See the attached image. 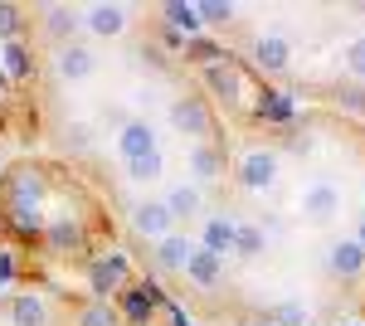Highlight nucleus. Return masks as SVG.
Instances as JSON below:
<instances>
[{
    "label": "nucleus",
    "instance_id": "nucleus-4",
    "mask_svg": "<svg viewBox=\"0 0 365 326\" xmlns=\"http://www.w3.org/2000/svg\"><path fill=\"white\" fill-rule=\"evenodd\" d=\"M117 297H122V322H127V326H146V322H151V312L166 302V292H161L156 282H132V287H122Z\"/></svg>",
    "mask_w": 365,
    "mask_h": 326
},
{
    "label": "nucleus",
    "instance_id": "nucleus-32",
    "mask_svg": "<svg viewBox=\"0 0 365 326\" xmlns=\"http://www.w3.org/2000/svg\"><path fill=\"white\" fill-rule=\"evenodd\" d=\"M346 73H351V78H365V34H356V39L346 44Z\"/></svg>",
    "mask_w": 365,
    "mask_h": 326
},
{
    "label": "nucleus",
    "instance_id": "nucleus-25",
    "mask_svg": "<svg viewBox=\"0 0 365 326\" xmlns=\"http://www.w3.org/2000/svg\"><path fill=\"white\" fill-rule=\"evenodd\" d=\"M292 98H287V93H273V88H268V93H263V103H258V117H263V122H278V127H287V122H292Z\"/></svg>",
    "mask_w": 365,
    "mask_h": 326
},
{
    "label": "nucleus",
    "instance_id": "nucleus-31",
    "mask_svg": "<svg viewBox=\"0 0 365 326\" xmlns=\"http://www.w3.org/2000/svg\"><path fill=\"white\" fill-rule=\"evenodd\" d=\"M63 146H68V151H88V146H93V127H88V122H68V127H63Z\"/></svg>",
    "mask_w": 365,
    "mask_h": 326
},
{
    "label": "nucleus",
    "instance_id": "nucleus-26",
    "mask_svg": "<svg viewBox=\"0 0 365 326\" xmlns=\"http://www.w3.org/2000/svg\"><path fill=\"white\" fill-rule=\"evenodd\" d=\"M44 29H49L54 39H68V34L78 29V10H68V5H44Z\"/></svg>",
    "mask_w": 365,
    "mask_h": 326
},
{
    "label": "nucleus",
    "instance_id": "nucleus-24",
    "mask_svg": "<svg viewBox=\"0 0 365 326\" xmlns=\"http://www.w3.org/2000/svg\"><path fill=\"white\" fill-rule=\"evenodd\" d=\"M263 248H268V229L263 224H239L234 229V253L239 258H258Z\"/></svg>",
    "mask_w": 365,
    "mask_h": 326
},
{
    "label": "nucleus",
    "instance_id": "nucleus-10",
    "mask_svg": "<svg viewBox=\"0 0 365 326\" xmlns=\"http://www.w3.org/2000/svg\"><path fill=\"white\" fill-rule=\"evenodd\" d=\"M302 215L317 219V224H331V219L341 215V190L331 185V180H317V185H307V190H302Z\"/></svg>",
    "mask_w": 365,
    "mask_h": 326
},
{
    "label": "nucleus",
    "instance_id": "nucleus-9",
    "mask_svg": "<svg viewBox=\"0 0 365 326\" xmlns=\"http://www.w3.org/2000/svg\"><path fill=\"white\" fill-rule=\"evenodd\" d=\"M151 151H156V127L141 122V117H132V122L117 132V156H122V161H141V156H151Z\"/></svg>",
    "mask_w": 365,
    "mask_h": 326
},
{
    "label": "nucleus",
    "instance_id": "nucleus-17",
    "mask_svg": "<svg viewBox=\"0 0 365 326\" xmlns=\"http://www.w3.org/2000/svg\"><path fill=\"white\" fill-rule=\"evenodd\" d=\"M44 200V175L39 170H20L5 185V205H39Z\"/></svg>",
    "mask_w": 365,
    "mask_h": 326
},
{
    "label": "nucleus",
    "instance_id": "nucleus-28",
    "mask_svg": "<svg viewBox=\"0 0 365 326\" xmlns=\"http://www.w3.org/2000/svg\"><path fill=\"white\" fill-rule=\"evenodd\" d=\"M200 25H234V5L229 0H200Z\"/></svg>",
    "mask_w": 365,
    "mask_h": 326
},
{
    "label": "nucleus",
    "instance_id": "nucleus-20",
    "mask_svg": "<svg viewBox=\"0 0 365 326\" xmlns=\"http://www.w3.org/2000/svg\"><path fill=\"white\" fill-rule=\"evenodd\" d=\"M166 210H170V219L205 215V195H200V185H195V180H190V185H175V190L166 195Z\"/></svg>",
    "mask_w": 365,
    "mask_h": 326
},
{
    "label": "nucleus",
    "instance_id": "nucleus-2",
    "mask_svg": "<svg viewBox=\"0 0 365 326\" xmlns=\"http://www.w3.org/2000/svg\"><path fill=\"white\" fill-rule=\"evenodd\" d=\"M127 272H132V263H127V253H122V248H108V253H88V282H93L98 302H108L113 292H122Z\"/></svg>",
    "mask_w": 365,
    "mask_h": 326
},
{
    "label": "nucleus",
    "instance_id": "nucleus-14",
    "mask_svg": "<svg viewBox=\"0 0 365 326\" xmlns=\"http://www.w3.org/2000/svg\"><path fill=\"white\" fill-rule=\"evenodd\" d=\"M127 15H132L127 5H93V10L83 15V25L93 29L98 39H117V34L127 29Z\"/></svg>",
    "mask_w": 365,
    "mask_h": 326
},
{
    "label": "nucleus",
    "instance_id": "nucleus-7",
    "mask_svg": "<svg viewBox=\"0 0 365 326\" xmlns=\"http://www.w3.org/2000/svg\"><path fill=\"white\" fill-rule=\"evenodd\" d=\"M132 229H137L141 239H151V244H161L166 234H175V219H170L166 200H141L137 210H132Z\"/></svg>",
    "mask_w": 365,
    "mask_h": 326
},
{
    "label": "nucleus",
    "instance_id": "nucleus-18",
    "mask_svg": "<svg viewBox=\"0 0 365 326\" xmlns=\"http://www.w3.org/2000/svg\"><path fill=\"white\" fill-rule=\"evenodd\" d=\"M190 239L185 234H166L161 244H156V268L161 272H185V258H190Z\"/></svg>",
    "mask_w": 365,
    "mask_h": 326
},
{
    "label": "nucleus",
    "instance_id": "nucleus-11",
    "mask_svg": "<svg viewBox=\"0 0 365 326\" xmlns=\"http://www.w3.org/2000/svg\"><path fill=\"white\" fill-rule=\"evenodd\" d=\"M185 277H190L195 287H220V277H225V258L195 244V248H190V258H185Z\"/></svg>",
    "mask_w": 365,
    "mask_h": 326
},
{
    "label": "nucleus",
    "instance_id": "nucleus-21",
    "mask_svg": "<svg viewBox=\"0 0 365 326\" xmlns=\"http://www.w3.org/2000/svg\"><path fill=\"white\" fill-rule=\"evenodd\" d=\"M5 224H10L20 239H39V234H44L39 205H5Z\"/></svg>",
    "mask_w": 365,
    "mask_h": 326
},
{
    "label": "nucleus",
    "instance_id": "nucleus-16",
    "mask_svg": "<svg viewBox=\"0 0 365 326\" xmlns=\"http://www.w3.org/2000/svg\"><path fill=\"white\" fill-rule=\"evenodd\" d=\"M327 268L336 272V277H361L365 248L356 244V239H336V244H331V258H327Z\"/></svg>",
    "mask_w": 365,
    "mask_h": 326
},
{
    "label": "nucleus",
    "instance_id": "nucleus-23",
    "mask_svg": "<svg viewBox=\"0 0 365 326\" xmlns=\"http://www.w3.org/2000/svg\"><path fill=\"white\" fill-rule=\"evenodd\" d=\"M10 322H15V326H44V322H49V312H44V302L34 297V292H20V297L10 302Z\"/></svg>",
    "mask_w": 365,
    "mask_h": 326
},
{
    "label": "nucleus",
    "instance_id": "nucleus-12",
    "mask_svg": "<svg viewBox=\"0 0 365 326\" xmlns=\"http://www.w3.org/2000/svg\"><path fill=\"white\" fill-rule=\"evenodd\" d=\"M234 229H239V219L234 215H210L205 219V229H200V248H210V253H234Z\"/></svg>",
    "mask_w": 365,
    "mask_h": 326
},
{
    "label": "nucleus",
    "instance_id": "nucleus-27",
    "mask_svg": "<svg viewBox=\"0 0 365 326\" xmlns=\"http://www.w3.org/2000/svg\"><path fill=\"white\" fill-rule=\"evenodd\" d=\"M185 58H190V63H200V68H210V63H220V58H229V54L215 44V39H205V34H200V39H190V44H185Z\"/></svg>",
    "mask_w": 365,
    "mask_h": 326
},
{
    "label": "nucleus",
    "instance_id": "nucleus-29",
    "mask_svg": "<svg viewBox=\"0 0 365 326\" xmlns=\"http://www.w3.org/2000/svg\"><path fill=\"white\" fill-rule=\"evenodd\" d=\"M78 326H122V322H117V312L108 302H88L83 312H78Z\"/></svg>",
    "mask_w": 365,
    "mask_h": 326
},
{
    "label": "nucleus",
    "instance_id": "nucleus-1",
    "mask_svg": "<svg viewBox=\"0 0 365 326\" xmlns=\"http://www.w3.org/2000/svg\"><path fill=\"white\" fill-rule=\"evenodd\" d=\"M170 127H175L180 136H205V141H215V136H220V122H215L210 103L195 98V93H180V98L170 103Z\"/></svg>",
    "mask_w": 365,
    "mask_h": 326
},
{
    "label": "nucleus",
    "instance_id": "nucleus-34",
    "mask_svg": "<svg viewBox=\"0 0 365 326\" xmlns=\"http://www.w3.org/2000/svg\"><path fill=\"white\" fill-rule=\"evenodd\" d=\"M0 282H15V253L0 248Z\"/></svg>",
    "mask_w": 365,
    "mask_h": 326
},
{
    "label": "nucleus",
    "instance_id": "nucleus-36",
    "mask_svg": "<svg viewBox=\"0 0 365 326\" xmlns=\"http://www.w3.org/2000/svg\"><path fill=\"white\" fill-rule=\"evenodd\" d=\"M10 98V78H5V68H0V103Z\"/></svg>",
    "mask_w": 365,
    "mask_h": 326
},
{
    "label": "nucleus",
    "instance_id": "nucleus-30",
    "mask_svg": "<svg viewBox=\"0 0 365 326\" xmlns=\"http://www.w3.org/2000/svg\"><path fill=\"white\" fill-rule=\"evenodd\" d=\"M127 175H132L137 185L156 180V175H161V151H151V156H141V161H127Z\"/></svg>",
    "mask_w": 365,
    "mask_h": 326
},
{
    "label": "nucleus",
    "instance_id": "nucleus-8",
    "mask_svg": "<svg viewBox=\"0 0 365 326\" xmlns=\"http://www.w3.org/2000/svg\"><path fill=\"white\" fill-rule=\"evenodd\" d=\"M54 73L63 83H83V78H93V73H98V54H93L88 44H63V49H58V58H54Z\"/></svg>",
    "mask_w": 365,
    "mask_h": 326
},
{
    "label": "nucleus",
    "instance_id": "nucleus-15",
    "mask_svg": "<svg viewBox=\"0 0 365 326\" xmlns=\"http://www.w3.org/2000/svg\"><path fill=\"white\" fill-rule=\"evenodd\" d=\"M220 170H225V151H220L215 141H195V146H190V175H195V185L220 180Z\"/></svg>",
    "mask_w": 365,
    "mask_h": 326
},
{
    "label": "nucleus",
    "instance_id": "nucleus-33",
    "mask_svg": "<svg viewBox=\"0 0 365 326\" xmlns=\"http://www.w3.org/2000/svg\"><path fill=\"white\" fill-rule=\"evenodd\" d=\"M20 34V5H0V44H10Z\"/></svg>",
    "mask_w": 365,
    "mask_h": 326
},
{
    "label": "nucleus",
    "instance_id": "nucleus-5",
    "mask_svg": "<svg viewBox=\"0 0 365 326\" xmlns=\"http://www.w3.org/2000/svg\"><path fill=\"white\" fill-rule=\"evenodd\" d=\"M278 180V151L258 146V151H244L239 156V185L244 190H268Z\"/></svg>",
    "mask_w": 365,
    "mask_h": 326
},
{
    "label": "nucleus",
    "instance_id": "nucleus-3",
    "mask_svg": "<svg viewBox=\"0 0 365 326\" xmlns=\"http://www.w3.org/2000/svg\"><path fill=\"white\" fill-rule=\"evenodd\" d=\"M39 239H44V248H49L54 258H78V253H83V244H88V229L78 224V219L63 215V219H49Z\"/></svg>",
    "mask_w": 365,
    "mask_h": 326
},
{
    "label": "nucleus",
    "instance_id": "nucleus-22",
    "mask_svg": "<svg viewBox=\"0 0 365 326\" xmlns=\"http://www.w3.org/2000/svg\"><path fill=\"white\" fill-rule=\"evenodd\" d=\"M0 68H5V78H29L34 73V58L20 39H10V44H0Z\"/></svg>",
    "mask_w": 365,
    "mask_h": 326
},
{
    "label": "nucleus",
    "instance_id": "nucleus-35",
    "mask_svg": "<svg viewBox=\"0 0 365 326\" xmlns=\"http://www.w3.org/2000/svg\"><path fill=\"white\" fill-rule=\"evenodd\" d=\"M166 317H170V326H190V317H185L180 307H166Z\"/></svg>",
    "mask_w": 365,
    "mask_h": 326
},
{
    "label": "nucleus",
    "instance_id": "nucleus-6",
    "mask_svg": "<svg viewBox=\"0 0 365 326\" xmlns=\"http://www.w3.org/2000/svg\"><path fill=\"white\" fill-rule=\"evenodd\" d=\"M200 73H205V88H210L220 103L234 108V103L244 98V68H239L234 58H220V63H210V68H200Z\"/></svg>",
    "mask_w": 365,
    "mask_h": 326
},
{
    "label": "nucleus",
    "instance_id": "nucleus-37",
    "mask_svg": "<svg viewBox=\"0 0 365 326\" xmlns=\"http://www.w3.org/2000/svg\"><path fill=\"white\" fill-rule=\"evenodd\" d=\"M356 244L365 248V215H361V229H356Z\"/></svg>",
    "mask_w": 365,
    "mask_h": 326
},
{
    "label": "nucleus",
    "instance_id": "nucleus-13",
    "mask_svg": "<svg viewBox=\"0 0 365 326\" xmlns=\"http://www.w3.org/2000/svg\"><path fill=\"white\" fill-rule=\"evenodd\" d=\"M253 63H258L263 73H287V63H292L287 39H282V34H263V39L253 44Z\"/></svg>",
    "mask_w": 365,
    "mask_h": 326
},
{
    "label": "nucleus",
    "instance_id": "nucleus-19",
    "mask_svg": "<svg viewBox=\"0 0 365 326\" xmlns=\"http://www.w3.org/2000/svg\"><path fill=\"white\" fill-rule=\"evenodd\" d=\"M161 20H166V29H175V34H190V39H200V10L195 5H185V0H170V5H161Z\"/></svg>",
    "mask_w": 365,
    "mask_h": 326
}]
</instances>
